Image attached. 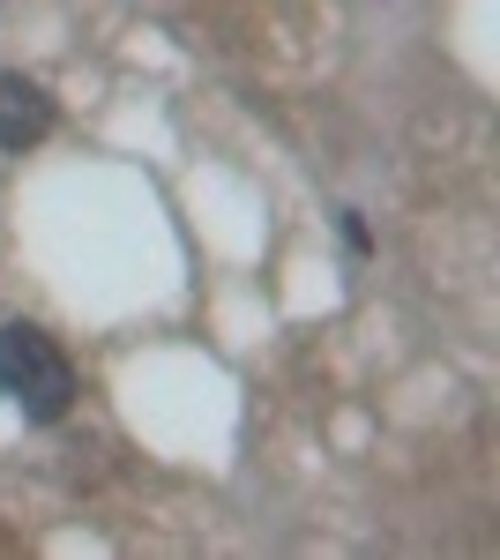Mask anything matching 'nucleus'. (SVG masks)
I'll list each match as a JSON object with an SVG mask.
<instances>
[{
  "label": "nucleus",
  "instance_id": "obj_1",
  "mask_svg": "<svg viewBox=\"0 0 500 560\" xmlns=\"http://www.w3.org/2000/svg\"><path fill=\"white\" fill-rule=\"evenodd\" d=\"M0 396L31 427H60L75 411V366L38 322H0Z\"/></svg>",
  "mask_w": 500,
  "mask_h": 560
},
{
  "label": "nucleus",
  "instance_id": "obj_2",
  "mask_svg": "<svg viewBox=\"0 0 500 560\" xmlns=\"http://www.w3.org/2000/svg\"><path fill=\"white\" fill-rule=\"evenodd\" d=\"M53 135V97L38 75L23 68H0V150H31Z\"/></svg>",
  "mask_w": 500,
  "mask_h": 560
},
{
  "label": "nucleus",
  "instance_id": "obj_3",
  "mask_svg": "<svg viewBox=\"0 0 500 560\" xmlns=\"http://www.w3.org/2000/svg\"><path fill=\"white\" fill-rule=\"evenodd\" d=\"M336 232H344V247H351L359 261L374 255V232H367V217H359V210H336Z\"/></svg>",
  "mask_w": 500,
  "mask_h": 560
}]
</instances>
